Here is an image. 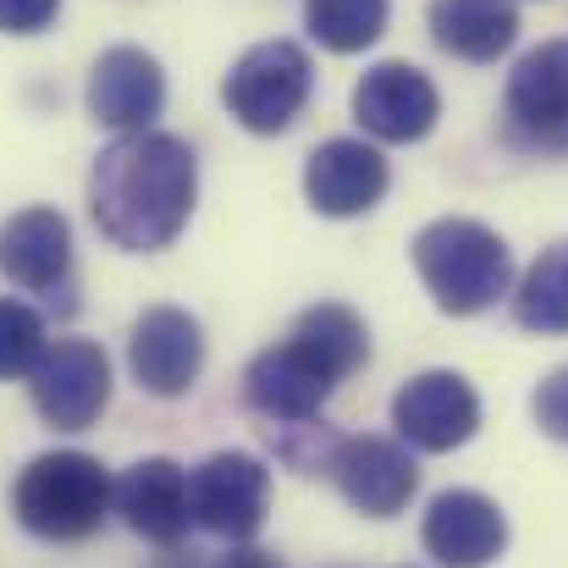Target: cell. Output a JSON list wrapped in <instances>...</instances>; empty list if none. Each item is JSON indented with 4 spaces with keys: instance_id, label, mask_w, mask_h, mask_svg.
Segmentation results:
<instances>
[{
    "instance_id": "obj_15",
    "label": "cell",
    "mask_w": 568,
    "mask_h": 568,
    "mask_svg": "<svg viewBox=\"0 0 568 568\" xmlns=\"http://www.w3.org/2000/svg\"><path fill=\"white\" fill-rule=\"evenodd\" d=\"M0 276L22 293H67L72 282V226L55 204H28L0 226Z\"/></svg>"
},
{
    "instance_id": "obj_10",
    "label": "cell",
    "mask_w": 568,
    "mask_h": 568,
    "mask_svg": "<svg viewBox=\"0 0 568 568\" xmlns=\"http://www.w3.org/2000/svg\"><path fill=\"white\" fill-rule=\"evenodd\" d=\"M128 371L150 397H189L204 371V326L178 304H155L128 332Z\"/></svg>"
},
{
    "instance_id": "obj_24",
    "label": "cell",
    "mask_w": 568,
    "mask_h": 568,
    "mask_svg": "<svg viewBox=\"0 0 568 568\" xmlns=\"http://www.w3.org/2000/svg\"><path fill=\"white\" fill-rule=\"evenodd\" d=\"M215 568H282L276 552H265V547H248V541H232V552L221 558Z\"/></svg>"
},
{
    "instance_id": "obj_13",
    "label": "cell",
    "mask_w": 568,
    "mask_h": 568,
    "mask_svg": "<svg viewBox=\"0 0 568 568\" xmlns=\"http://www.w3.org/2000/svg\"><path fill=\"white\" fill-rule=\"evenodd\" d=\"M116 519L150 541V547H178L193 525L189 469L178 458H139L116 475Z\"/></svg>"
},
{
    "instance_id": "obj_17",
    "label": "cell",
    "mask_w": 568,
    "mask_h": 568,
    "mask_svg": "<svg viewBox=\"0 0 568 568\" xmlns=\"http://www.w3.org/2000/svg\"><path fill=\"white\" fill-rule=\"evenodd\" d=\"M508 128L525 144H568V39H547L508 72Z\"/></svg>"
},
{
    "instance_id": "obj_3",
    "label": "cell",
    "mask_w": 568,
    "mask_h": 568,
    "mask_svg": "<svg viewBox=\"0 0 568 568\" xmlns=\"http://www.w3.org/2000/svg\"><path fill=\"white\" fill-rule=\"evenodd\" d=\"M11 514L28 536L72 547L105 530V519L116 514V480L94 453H39L11 486Z\"/></svg>"
},
{
    "instance_id": "obj_23",
    "label": "cell",
    "mask_w": 568,
    "mask_h": 568,
    "mask_svg": "<svg viewBox=\"0 0 568 568\" xmlns=\"http://www.w3.org/2000/svg\"><path fill=\"white\" fill-rule=\"evenodd\" d=\"M61 0H0V33H44Z\"/></svg>"
},
{
    "instance_id": "obj_20",
    "label": "cell",
    "mask_w": 568,
    "mask_h": 568,
    "mask_svg": "<svg viewBox=\"0 0 568 568\" xmlns=\"http://www.w3.org/2000/svg\"><path fill=\"white\" fill-rule=\"evenodd\" d=\"M304 28L332 55L371 50L386 33V0H304Z\"/></svg>"
},
{
    "instance_id": "obj_14",
    "label": "cell",
    "mask_w": 568,
    "mask_h": 568,
    "mask_svg": "<svg viewBox=\"0 0 568 568\" xmlns=\"http://www.w3.org/2000/svg\"><path fill=\"white\" fill-rule=\"evenodd\" d=\"M425 552L442 568H486L508 552V514L486 491H442L419 525Z\"/></svg>"
},
{
    "instance_id": "obj_4",
    "label": "cell",
    "mask_w": 568,
    "mask_h": 568,
    "mask_svg": "<svg viewBox=\"0 0 568 568\" xmlns=\"http://www.w3.org/2000/svg\"><path fill=\"white\" fill-rule=\"evenodd\" d=\"M414 271L442 315H480L514 293V254L503 232L469 215H442L414 237Z\"/></svg>"
},
{
    "instance_id": "obj_8",
    "label": "cell",
    "mask_w": 568,
    "mask_h": 568,
    "mask_svg": "<svg viewBox=\"0 0 568 568\" xmlns=\"http://www.w3.org/2000/svg\"><path fill=\"white\" fill-rule=\"evenodd\" d=\"M326 475L343 491V503L359 508L365 519L403 514L419 491V464H414L403 436L397 442L392 436H343V442H332Z\"/></svg>"
},
{
    "instance_id": "obj_5",
    "label": "cell",
    "mask_w": 568,
    "mask_h": 568,
    "mask_svg": "<svg viewBox=\"0 0 568 568\" xmlns=\"http://www.w3.org/2000/svg\"><path fill=\"white\" fill-rule=\"evenodd\" d=\"M310 89H315L310 55L293 39H265V44H254L232 61L221 100L237 116V128L271 139V133H287L298 122V111L310 105Z\"/></svg>"
},
{
    "instance_id": "obj_12",
    "label": "cell",
    "mask_w": 568,
    "mask_h": 568,
    "mask_svg": "<svg viewBox=\"0 0 568 568\" xmlns=\"http://www.w3.org/2000/svg\"><path fill=\"white\" fill-rule=\"evenodd\" d=\"M442 116L436 83L408 61H381L354 89V122L381 144H419Z\"/></svg>"
},
{
    "instance_id": "obj_18",
    "label": "cell",
    "mask_w": 568,
    "mask_h": 568,
    "mask_svg": "<svg viewBox=\"0 0 568 568\" xmlns=\"http://www.w3.org/2000/svg\"><path fill=\"white\" fill-rule=\"evenodd\" d=\"M430 39L458 61H497L519 39L514 0H430Z\"/></svg>"
},
{
    "instance_id": "obj_6",
    "label": "cell",
    "mask_w": 568,
    "mask_h": 568,
    "mask_svg": "<svg viewBox=\"0 0 568 568\" xmlns=\"http://www.w3.org/2000/svg\"><path fill=\"white\" fill-rule=\"evenodd\" d=\"M193 491V525L221 536V541H248L265 514H271V469L254 453H210L204 464L189 469Z\"/></svg>"
},
{
    "instance_id": "obj_22",
    "label": "cell",
    "mask_w": 568,
    "mask_h": 568,
    "mask_svg": "<svg viewBox=\"0 0 568 568\" xmlns=\"http://www.w3.org/2000/svg\"><path fill=\"white\" fill-rule=\"evenodd\" d=\"M530 408H536V425H541V436H552V442H568V365H558L552 376L536 386Z\"/></svg>"
},
{
    "instance_id": "obj_2",
    "label": "cell",
    "mask_w": 568,
    "mask_h": 568,
    "mask_svg": "<svg viewBox=\"0 0 568 568\" xmlns=\"http://www.w3.org/2000/svg\"><path fill=\"white\" fill-rule=\"evenodd\" d=\"M371 359V332L348 304H315L298 315V326L287 332V343L265 348L248 376L243 397L248 408H260L276 425H310L326 397Z\"/></svg>"
},
{
    "instance_id": "obj_7",
    "label": "cell",
    "mask_w": 568,
    "mask_h": 568,
    "mask_svg": "<svg viewBox=\"0 0 568 568\" xmlns=\"http://www.w3.org/2000/svg\"><path fill=\"white\" fill-rule=\"evenodd\" d=\"M33 408L55 430H89L111 403V359L89 337H55L28 376Z\"/></svg>"
},
{
    "instance_id": "obj_16",
    "label": "cell",
    "mask_w": 568,
    "mask_h": 568,
    "mask_svg": "<svg viewBox=\"0 0 568 568\" xmlns=\"http://www.w3.org/2000/svg\"><path fill=\"white\" fill-rule=\"evenodd\" d=\"M386 183H392V172H386L381 150L365 139H326L304 161V199H310V210H321L332 221H354V215L376 210Z\"/></svg>"
},
{
    "instance_id": "obj_19",
    "label": "cell",
    "mask_w": 568,
    "mask_h": 568,
    "mask_svg": "<svg viewBox=\"0 0 568 568\" xmlns=\"http://www.w3.org/2000/svg\"><path fill=\"white\" fill-rule=\"evenodd\" d=\"M514 321L525 332H541V337H564L568 332V237L552 243V248H541L536 265L519 276Z\"/></svg>"
},
{
    "instance_id": "obj_9",
    "label": "cell",
    "mask_w": 568,
    "mask_h": 568,
    "mask_svg": "<svg viewBox=\"0 0 568 568\" xmlns=\"http://www.w3.org/2000/svg\"><path fill=\"white\" fill-rule=\"evenodd\" d=\"M392 425L414 453H453L480 430V397L458 371H425L397 386Z\"/></svg>"
},
{
    "instance_id": "obj_1",
    "label": "cell",
    "mask_w": 568,
    "mask_h": 568,
    "mask_svg": "<svg viewBox=\"0 0 568 568\" xmlns=\"http://www.w3.org/2000/svg\"><path fill=\"white\" fill-rule=\"evenodd\" d=\"M199 204V161L172 133H116L89 172V215L94 226L128 248L155 254L172 248Z\"/></svg>"
},
{
    "instance_id": "obj_21",
    "label": "cell",
    "mask_w": 568,
    "mask_h": 568,
    "mask_svg": "<svg viewBox=\"0 0 568 568\" xmlns=\"http://www.w3.org/2000/svg\"><path fill=\"white\" fill-rule=\"evenodd\" d=\"M44 348L50 337H44L39 310H28L22 298H0V381H28Z\"/></svg>"
},
{
    "instance_id": "obj_11",
    "label": "cell",
    "mask_w": 568,
    "mask_h": 568,
    "mask_svg": "<svg viewBox=\"0 0 568 568\" xmlns=\"http://www.w3.org/2000/svg\"><path fill=\"white\" fill-rule=\"evenodd\" d=\"M89 116L105 133H144L155 128V116L166 111V72L150 50L139 44H111L94 67H89Z\"/></svg>"
}]
</instances>
